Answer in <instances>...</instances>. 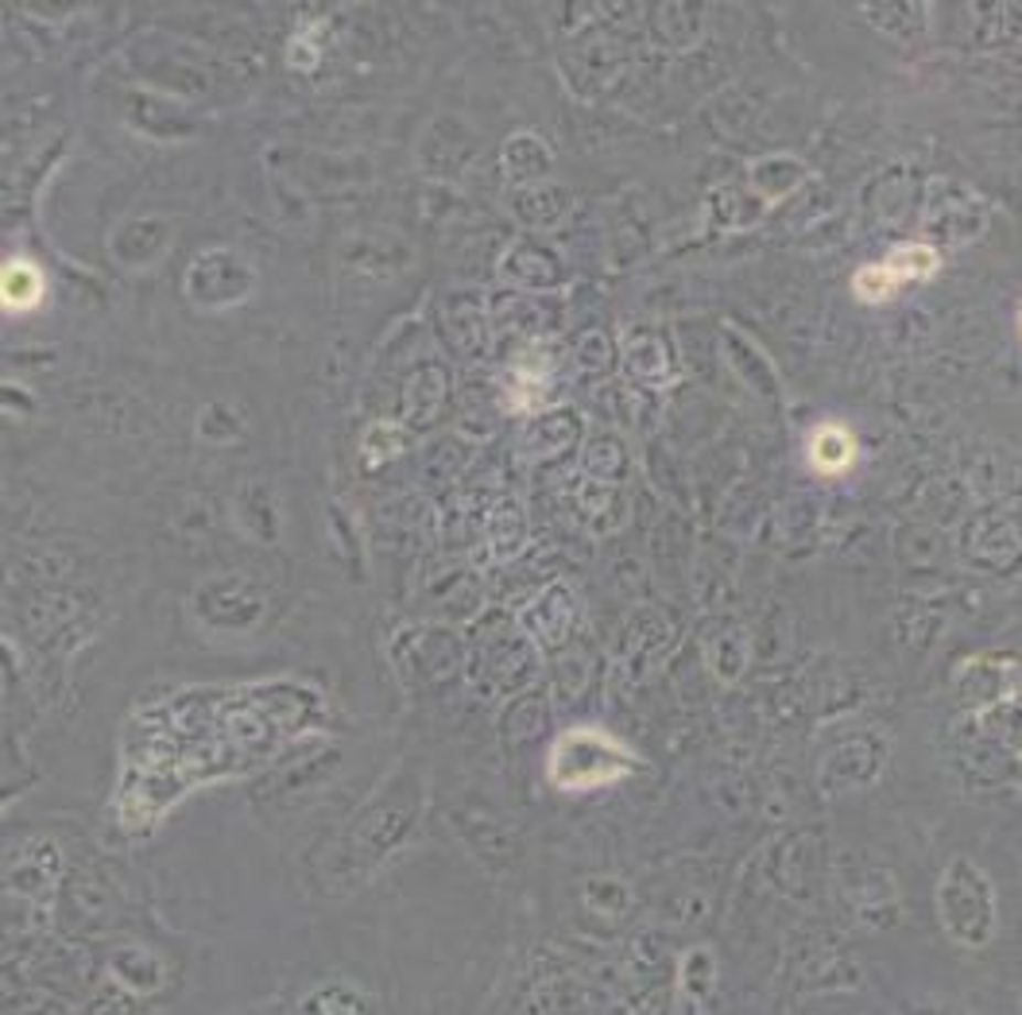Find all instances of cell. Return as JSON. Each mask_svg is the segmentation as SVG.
Returning a JSON list of instances; mask_svg holds the SVG:
<instances>
[{
	"instance_id": "cell-1",
	"label": "cell",
	"mask_w": 1022,
	"mask_h": 1015,
	"mask_svg": "<svg viewBox=\"0 0 1022 1015\" xmlns=\"http://www.w3.org/2000/svg\"><path fill=\"white\" fill-rule=\"evenodd\" d=\"M624 748L601 729H578L566 733L550 752V779L566 791L581 787H601L624 776Z\"/></svg>"
},
{
	"instance_id": "cell-2",
	"label": "cell",
	"mask_w": 1022,
	"mask_h": 1015,
	"mask_svg": "<svg viewBox=\"0 0 1022 1015\" xmlns=\"http://www.w3.org/2000/svg\"><path fill=\"white\" fill-rule=\"evenodd\" d=\"M852 458H857V442H852V435L845 427L825 423L821 430H814V438H809V466L814 469H821V473H845L852 466Z\"/></svg>"
},
{
	"instance_id": "cell-3",
	"label": "cell",
	"mask_w": 1022,
	"mask_h": 1015,
	"mask_svg": "<svg viewBox=\"0 0 1022 1015\" xmlns=\"http://www.w3.org/2000/svg\"><path fill=\"white\" fill-rule=\"evenodd\" d=\"M43 299V276L32 260H12L4 268V302L12 310L20 307H35Z\"/></svg>"
},
{
	"instance_id": "cell-4",
	"label": "cell",
	"mask_w": 1022,
	"mask_h": 1015,
	"mask_svg": "<svg viewBox=\"0 0 1022 1015\" xmlns=\"http://www.w3.org/2000/svg\"><path fill=\"white\" fill-rule=\"evenodd\" d=\"M887 268L895 271L903 284L906 279H926V276H934V268H937V253L926 245H903L887 256Z\"/></svg>"
},
{
	"instance_id": "cell-5",
	"label": "cell",
	"mask_w": 1022,
	"mask_h": 1015,
	"mask_svg": "<svg viewBox=\"0 0 1022 1015\" xmlns=\"http://www.w3.org/2000/svg\"><path fill=\"white\" fill-rule=\"evenodd\" d=\"M857 295L868 302H883L895 287H903V279L895 276V271L887 268V264H868V268L857 271Z\"/></svg>"
}]
</instances>
